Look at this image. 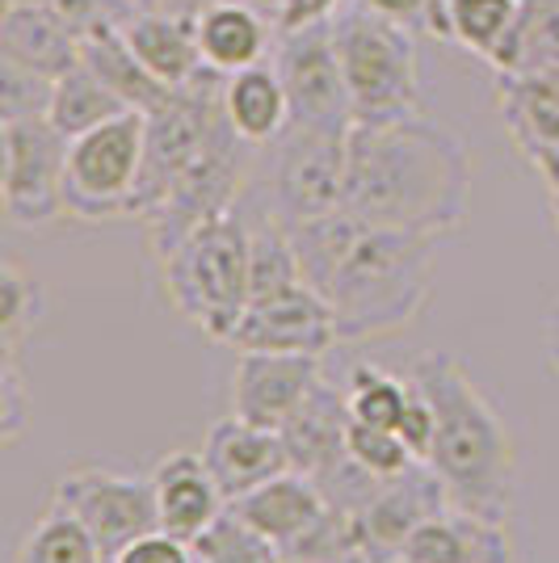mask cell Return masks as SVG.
<instances>
[{"mask_svg": "<svg viewBox=\"0 0 559 563\" xmlns=\"http://www.w3.org/2000/svg\"><path fill=\"white\" fill-rule=\"evenodd\" d=\"M471 207V152L459 131L425 114L350 126L346 211L404 232L450 235Z\"/></svg>", "mask_w": 559, "mask_h": 563, "instance_id": "7a4b0ae2", "label": "cell"}, {"mask_svg": "<svg viewBox=\"0 0 559 563\" xmlns=\"http://www.w3.org/2000/svg\"><path fill=\"white\" fill-rule=\"evenodd\" d=\"M542 68H559V0H522L517 71H542Z\"/></svg>", "mask_w": 559, "mask_h": 563, "instance_id": "f546056e", "label": "cell"}, {"mask_svg": "<svg viewBox=\"0 0 559 563\" xmlns=\"http://www.w3.org/2000/svg\"><path fill=\"white\" fill-rule=\"evenodd\" d=\"M332 43L350 93L353 126L396 122L420 110L417 34L346 0L332 13Z\"/></svg>", "mask_w": 559, "mask_h": 563, "instance_id": "5b68a950", "label": "cell"}, {"mask_svg": "<svg viewBox=\"0 0 559 563\" xmlns=\"http://www.w3.org/2000/svg\"><path fill=\"white\" fill-rule=\"evenodd\" d=\"M362 9H371L387 22L404 25L413 34H434L438 38V25H442V0H353Z\"/></svg>", "mask_w": 559, "mask_h": 563, "instance_id": "d6a6232c", "label": "cell"}, {"mask_svg": "<svg viewBox=\"0 0 559 563\" xmlns=\"http://www.w3.org/2000/svg\"><path fill=\"white\" fill-rule=\"evenodd\" d=\"M51 89H55V80L0 59V122L4 118H47Z\"/></svg>", "mask_w": 559, "mask_h": 563, "instance_id": "4dcf8cb0", "label": "cell"}, {"mask_svg": "<svg viewBox=\"0 0 559 563\" xmlns=\"http://www.w3.org/2000/svg\"><path fill=\"white\" fill-rule=\"evenodd\" d=\"M547 357H551V366H556L559 375V307L551 311V320H547Z\"/></svg>", "mask_w": 559, "mask_h": 563, "instance_id": "8d00e7d4", "label": "cell"}, {"mask_svg": "<svg viewBox=\"0 0 559 563\" xmlns=\"http://www.w3.org/2000/svg\"><path fill=\"white\" fill-rule=\"evenodd\" d=\"M244 526H253L261 539H270L278 551L295 547V542L311 534L325 514L332 509L328 496L320 493V484L304 475V471H282L270 484L253 488L249 496H240L228 505Z\"/></svg>", "mask_w": 559, "mask_h": 563, "instance_id": "e0dca14e", "label": "cell"}, {"mask_svg": "<svg viewBox=\"0 0 559 563\" xmlns=\"http://www.w3.org/2000/svg\"><path fill=\"white\" fill-rule=\"evenodd\" d=\"M408 396H413V378H399L374 362H353V371L346 375V404L353 421L399 429Z\"/></svg>", "mask_w": 559, "mask_h": 563, "instance_id": "484cf974", "label": "cell"}, {"mask_svg": "<svg viewBox=\"0 0 559 563\" xmlns=\"http://www.w3.org/2000/svg\"><path fill=\"white\" fill-rule=\"evenodd\" d=\"M446 505H450V496H446L442 479L425 467V463H417V467L396 475V479H383L371 493V500L350 517L358 539H362L366 560L396 563L408 534L417 530L420 521L442 514Z\"/></svg>", "mask_w": 559, "mask_h": 563, "instance_id": "4fadbf2b", "label": "cell"}, {"mask_svg": "<svg viewBox=\"0 0 559 563\" xmlns=\"http://www.w3.org/2000/svg\"><path fill=\"white\" fill-rule=\"evenodd\" d=\"M346 446H350L353 463L362 471H371L374 479H396V475H404V471H413L420 463L396 429L353 421V417H350V433H346Z\"/></svg>", "mask_w": 559, "mask_h": 563, "instance_id": "f1b7e54d", "label": "cell"}, {"mask_svg": "<svg viewBox=\"0 0 559 563\" xmlns=\"http://www.w3.org/2000/svg\"><path fill=\"white\" fill-rule=\"evenodd\" d=\"M346 143H350V131L291 122L270 147H261L270 152L261 202L286 228L346 211Z\"/></svg>", "mask_w": 559, "mask_h": 563, "instance_id": "52a82bcc", "label": "cell"}, {"mask_svg": "<svg viewBox=\"0 0 559 563\" xmlns=\"http://www.w3.org/2000/svg\"><path fill=\"white\" fill-rule=\"evenodd\" d=\"M152 493H156L161 530L186 542H198L228 514V500L219 493L202 450H168L152 467Z\"/></svg>", "mask_w": 559, "mask_h": 563, "instance_id": "9a60e30c", "label": "cell"}, {"mask_svg": "<svg viewBox=\"0 0 559 563\" xmlns=\"http://www.w3.org/2000/svg\"><path fill=\"white\" fill-rule=\"evenodd\" d=\"M286 97H291V122L295 126H332L350 131L353 110L346 93V76L332 43V18L328 22L299 25L274 38V59Z\"/></svg>", "mask_w": 559, "mask_h": 563, "instance_id": "30bf717a", "label": "cell"}, {"mask_svg": "<svg viewBox=\"0 0 559 563\" xmlns=\"http://www.w3.org/2000/svg\"><path fill=\"white\" fill-rule=\"evenodd\" d=\"M399 563H513L509 526L446 505L408 534Z\"/></svg>", "mask_w": 559, "mask_h": 563, "instance_id": "ac0fdd59", "label": "cell"}, {"mask_svg": "<svg viewBox=\"0 0 559 563\" xmlns=\"http://www.w3.org/2000/svg\"><path fill=\"white\" fill-rule=\"evenodd\" d=\"M408 378L434 408V446L425 467L442 479L450 505L509 526L517 496V450L501 408L446 350L420 353L408 366Z\"/></svg>", "mask_w": 559, "mask_h": 563, "instance_id": "3957f363", "label": "cell"}, {"mask_svg": "<svg viewBox=\"0 0 559 563\" xmlns=\"http://www.w3.org/2000/svg\"><path fill=\"white\" fill-rule=\"evenodd\" d=\"M118 25H122L127 47L135 51V59L164 89L177 93L207 71L202 51H198L194 9H131L118 18Z\"/></svg>", "mask_w": 559, "mask_h": 563, "instance_id": "2e32d148", "label": "cell"}, {"mask_svg": "<svg viewBox=\"0 0 559 563\" xmlns=\"http://www.w3.org/2000/svg\"><path fill=\"white\" fill-rule=\"evenodd\" d=\"M122 13H131V9H168V0H114Z\"/></svg>", "mask_w": 559, "mask_h": 563, "instance_id": "74e56055", "label": "cell"}, {"mask_svg": "<svg viewBox=\"0 0 559 563\" xmlns=\"http://www.w3.org/2000/svg\"><path fill=\"white\" fill-rule=\"evenodd\" d=\"M143 143H147L143 110H127V114L68 140V168H64L68 219H80V223L131 219V198H135L143 168Z\"/></svg>", "mask_w": 559, "mask_h": 563, "instance_id": "8992f818", "label": "cell"}, {"mask_svg": "<svg viewBox=\"0 0 559 563\" xmlns=\"http://www.w3.org/2000/svg\"><path fill=\"white\" fill-rule=\"evenodd\" d=\"M194 25H198L202 64L219 76L265 64L270 38H278L270 18L249 0H198L194 4Z\"/></svg>", "mask_w": 559, "mask_h": 563, "instance_id": "d6986e66", "label": "cell"}, {"mask_svg": "<svg viewBox=\"0 0 559 563\" xmlns=\"http://www.w3.org/2000/svg\"><path fill=\"white\" fill-rule=\"evenodd\" d=\"M4 4H34V0H4Z\"/></svg>", "mask_w": 559, "mask_h": 563, "instance_id": "ab89813d", "label": "cell"}, {"mask_svg": "<svg viewBox=\"0 0 559 563\" xmlns=\"http://www.w3.org/2000/svg\"><path fill=\"white\" fill-rule=\"evenodd\" d=\"M223 114L253 147H270L291 126V97L274 64H253L223 76Z\"/></svg>", "mask_w": 559, "mask_h": 563, "instance_id": "7402d4cb", "label": "cell"}, {"mask_svg": "<svg viewBox=\"0 0 559 563\" xmlns=\"http://www.w3.org/2000/svg\"><path fill=\"white\" fill-rule=\"evenodd\" d=\"M131 106L122 101V97L97 76L85 59L68 68L59 80H55V89H51V106H47V122L64 135V140H76V135H85V131H94L101 122H110V118L127 114Z\"/></svg>", "mask_w": 559, "mask_h": 563, "instance_id": "cb8c5ba5", "label": "cell"}, {"mask_svg": "<svg viewBox=\"0 0 559 563\" xmlns=\"http://www.w3.org/2000/svg\"><path fill=\"white\" fill-rule=\"evenodd\" d=\"M551 219H556V232H559V189L551 194Z\"/></svg>", "mask_w": 559, "mask_h": 563, "instance_id": "f35d334b", "label": "cell"}, {"mask_svg": "<svg viewBox=\"0 0 559 563\" xmlns=\"http://www.w3.org/2000/svg\"><path fill=\"white\" fill-rule=\"evenodd\" d=\"M13 563H110V555L85 530L80 517H72L64 505L51 500L43 517H34V526L25 530Z\"/></svg>", "mask_w": 559, "mask_h": 563, "instance_id": "d4e9b609", "label": "cell"}, {"mask_svg": "<svg viewBox=\"0 0 559 563\" xmlns=\"http://www.w3.org/2000/svg\"><path fill=\"white\" fill-rule=\"evenodd\" d=\"M325 378L316 353H240L232 371V417L261 429H282Z\"/></svg>", "mask_w": 559, "mask_h": 563, "instance_id": "7c38bea8", "label": "cell"}, {"mask_svg": "<svg viewBox=\"0 0 559 563\" xmlns=\"http://www.w3.org/2000/svg\"><path fill=\"white\" fill-rule=\"evenodd\" d=\"M517 22L522 0H442L438 38L484 59L496 76L517 71Z\"/></svg>", "mask_w": 559, "mask_h": 563, "instance_id": "44dd1931", "label": "cell"}, {"mask_svg": "<svg viewBox=\"0 0 559 563\" xmlns=\"http://www.w3.org/2000/svg\"><path fill=\"white\" fill-rule=\"evenodd\" d=\"M194 551H198V563H286L278 547L261 539L253 526H244L232 509L194 542Z\"/></svg>", "mask_w": 559, "mask_h": 563, "instance_id": "83f0119b", "label": "cell"}, {"mask_svg": "<svg viewBox=\"0 0 559 563\" xmlns=\"http://www.w3.org/2000/svg\"><path fill=\"white\" fill-rule=\"evenodd\" d=\"M51 500L64 505L72 517H80L106 555L122 551L127 542H135L147 530H161L152 475L85 463V467H72L55 479Z\"/></svg>", "mask_w": 559, "mask_h": 563, "instance_id": "9c48e42d", "label": "cell"}, {"mask_svg": "<svg viewBox=\"0 0 559 563\" xmlns=\"http://www.w3.org/2000/svg\"><path fill=\"white\" fill-rule=\"evenodd\" d=\"M202 459H207L210 475H215L228 505L249 496L261 484H270L282 471H291V454H286L278 429H261V424H249L240 417H223V421L210 424Z\"/></svg>", "mask_w": 559, "mask_h": 563, "instance_id": "5bb4252c", "label": "cell"}, {"mask_svg": "<svg viewBox=\"0 0 559 563\" xmlns=\"http://www.w3.org/2000/svg\"><path fill=\"white\" fill-rule=\"evenodd\" d=\"M307 286L337 316L341 345H362L417 324L434 299V257L442 235L366 223L332 211L291 228Z\"/></svg>", "mask_w": 559, "mask_h": 563, "instance_id": "6da1fadb", "label": "cell"}, {"mask_svg": "<svg viewBox=\"0 0 559 563\" xmlns=\"http://www.w3.org/2000/svg\"><path fill=\"white\" fill-rule=\"evenodd\" d=\"M228 345L240 353H316V357H325L332 345H341V332H337V316L325 303V295L299 282L282 295L253 299Z\"/></svg>", "mask_w": 559, "mask_h": 563, "instance_id": "8fae6325", "label": "cell"}, {"mask_svg": "<svg viewBox=\"0 0 559 563\" xmlns=\"http://www.w3.org/2000/svg\"><path fill=\"white\" fill-rule=\"evenodd\" d=\"M47 311L43 299V286L34 274H25L18 261H4L0 265V350L4 357H18L25 345V336L39 329Z\"/></svg>", "mask_w": 559, "mask_h": 563, "instance_id": "4316f807", "label": "cell"}, {"mask_svg": "<svg viewBox=\"0 0 559 563\" xmlns=\"http://www.w3.org/2000/svg\"><path fill=\"white\" fill-rule=\"evenodd\" d=\"M80 59H85L131 110L152 114V110H161L164 101L173 97V89H164L161 80L135 59V51L127 47L118 18H106V22H97L94 30H85V38H80Z\"/></svg>", "mask_w": 559, "mask_h": 563, "instance_id": "603a6c76", "label": "cell"}, {"mask_svg": "<svg viewBox=\"0 0 559 563\" xmlns=\"http://www.w3.org/2000/svg\"><path fill=\"white\" fill-rule=\"evenodd\" d=\"M64 168H68V140L47 118L0 122V198L13 228L39 232L68 219Z\"/></svg>", "mask_w": 559, "mask_h": 563, "instance_id": "ba28073f", "label": "cell"}, {"mask_svg": "<svg viewBox=\"0 0 559 563\" xmlns=\"http://www.w3.org/2000/svg\"><path fill=\"white\" fill-rule=\"evenodd\" d=\"M161 282L173 311L186 324L228 345L253 299L244 211L235 207L198 223L168 257H161Z\"/></svg>", "mask_w": 559, "mask_h": 563, "instance_id": "277c9868", "label": "cell"}, {"mask_svg": "<svg viewBox=\"0 0 559 563\" xmlns=\"http://www.w3.org/2000/svg\"><path fill=\"white\" fill-rule=\"evenodd\" d=\"M0 59L22 64L47 80H59L80 64V34L72 30L47 0L34 4H4L0 13Z\"/></svg>", "mask_w": 559, "mask_h": 563, "instance_id": "ffe728a7", "label": "cell"}, {"mask_svg": "<svg viewBox=\"0 0 559 563\" xmlns=\"http://www.w3.org/2000/svg\"><path fill=\"white\" fill-rule=\"evenodd\" d=\"M25 429V383L18 371V357H4L0 366V438L18 442Z\"/></svg>", "mask_w": 559, "mask_h": 563, "instance_id": "e575fe53", "label": "cell"}, {"mask_svg": "<svg viewBox=\"0 0 559 563\" xmlns=\"http://www.w3.org/2000/svg\"><path fill=\"white\" fill-rule=\"evenodd\" d=\"M110 563H198V551H194V542L177 539L168 530H147L135 542H127L122 551H114Z\"/></svg>", "mask_w": 559, "mask_h": 563, "instance_id": "1f68e13d", "label": "cell"}, {"mask_svg": "<svg viewBox=\"0 0 559 563\" xmlns=\"http://www.w3.org/2000/svg\"><path fill=\"white\" fill-rule=\"evenodd\" d=\"M396 433L408 442V450L417 454L420 463L429 459V446H434V408H429V399L420 396L417 383H413V396H408V408H404V421H399Z\"/></svg>", "mask_w": 559, "mask_h": 563, "instance_id": "d590c367", "label": "cell"}, {"mask_svg": "<svg viewBox=\"0 0 559 563\" xmlns=\"http://www.w3.org/2000/svg\"><path fill=\"white\" fill-rule=\"evenodd\" d=\"M249 4H256L278 34H291V30H299V25L328 22L346 0H249Z\"/></svg>", "mask_w": 559, "mask_h": 563, "instance_id": "836d02e7", "label": "cell"}]
</instances>
